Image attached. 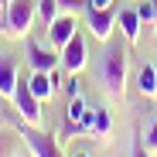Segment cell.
<instances>
[{
    "instance_id": "8fae6325",
    "label": "cell",
    "mask_w": 157,
    "mask_h": 157,
    "mask_svg": "<svg viewBox=\"0 0 157 157\" xmlns=\"http://www.w3.org/2000/svg\"><path fill=\"white\" fill-rule=\"evenodd\" d=\"M137 89H140L144 99H157V65H150V62L140 65V72H137Z\"/></svg>"
},
{
    "instance_id": "d6986e66",
    "label": "cell",
    "mask_w": 157,
    "mask_h": 157,
    "mask_svg": "<svg viewBox=\"0 0 157 157\" xmlns=\"http://www.w3.org/2000/svg\"><path fill=\"white\" fill-rule=\"evenodd\" d=\"M113 0H89V7H109Z\"/></svg>"
},
{
    "instance_id": "8992f818",
    "label": "cell",
    "mask_w": 157,
    "mask_h": 157,
    "mask_svg": "<svg viewBox=\"0 0 157 157\" xmlns=\"http://www.w3.org/2000/svg\"><path fill=\"white\" fill-rule=\"evenodd\" d=\"M28 65H31V72H51V68L62 65V51L44 48L38 41H28Z\"/></svg>"
},
{
    "instance_id": "30bf717a",
    "label": "cell",
    "mask_w": 157,
    "mask_h": 157,
    "mask_svg": "<svg viewBox=\"0 0 157 157\" xmlns=\"http://www.w3.org/2000/svg\"><path fill=\"white\" fill-rule=\"evenodd\" d=\"M116 21H120V31H123V38L130 41V44H137L140 41V14H137V7H126V10H120L116 14Z\"/></svg>"
},
{
    "instance_id": "277c9868",
    "label": "cell",
    "mask_w": 157,
    "mask_h": 157,
    "mask_svg": "<svg viewBox=\"0 0 157 157\" xmlns=\"http://www.w3.org/2000/svg\"><path fill=\"white\" fill-rule=\"evenodd\" d=\"M14 113L24 120V123H31V126H41V99L31 92V82L28 78H21L17 82V92H14Z\"/></svg>"
},
{
    "instance_id": "5bb4252c",
    "label": "cell",
    "mask_w": 157,
    "mask_h": 157,
    "mask_svg": "<svg viewBox=\"0 0 157 157\" xmlns=\"http://www.w3.org/2000/svg\"><path fill=\"white\" fill-rule=\"evenodd\" d=\"M58 14H62V4H58V0H38V17L44 21V28H48Z\"/></svg>"
},
{
    "instance_id": "ba28073f",
    "label": "cell",
    "mask_w": 157,
    "mask_h": 157,
    "mask_svg": "<svg viewBox=\"0 0 157 157\" xmlns=\"http://www.w3.org/2000/svg\"><path fill=\"white\" fill-rule=\"evenodd\" d=\"M82 65H86V41H82V34H75V38L62 48V68L72 72V75H78Z\"/></svg>"
},
{
    "instance_id": "2e32d148",
    "label": "cell",
    "mask_w": 157,
    "mask_h": 157,
    "mask_svg": "<svg viewBox=\"0 0 157 157\" xmlns=\"http://www.w3.org/2000/svg\"><path fill=\"white\" fill-rule=\"evenodd\" d=\"M137 14H140L144 24H154V28H157V7L150 4V0H140V4H137Z\"/></svg>"
},
{
    "instance_id": "9a60e30c",
    "label": "cell",
    "mask_w": 157,
    "mask_h": 157,
    "mask_svg": "<svg viewBox=\"0 0 157 157\" xmlns=\"http://www.w3.org/2000/svg\"><path fill=\"white\" fill-rule=\"evenodd\" d=\"M17 137L21 133H10V130H0V157H17Z\"/></svg>"
},
{
    "instance_id": "ac0fdd59",
    "label": "cell",
    "mask_w": 157,
    "mask_h": 157,
    "mask_svg": "<svg viewBox=\"0 0 157 157\" xmlns=\"http://www.w3.org/2000/svg\"><path fill=\"white\" fill-rule=\"evenodd\" d=\"M130 157H150V150L144 147V137H137V140H133V147H130Z\"/></svg>"
},
{
    "instance_id": "3957f363",
    "label": "cell",
    "mask_w": 157,
    "mask_h": 157,
    "mask_svg": "<svg viewBox=\"0 0 157 157\" xmlns=\"http://www.w3.org/2000/svg\"><path fill=\"white\" fill-rule=\"evenodd\" d=\"M17 133H21V140L28 144V150H31L34 157H65V154H62V144H58L55 137L41 133V130L31 126V123H17Z\"/></svg>"
},
{
    "instance_id": "d4e9b609",
    "label": "cell",
    "mask_w": 157,
    "mask_h": 157,
    "mask_svg": "<svg viewBox=\"0 0 157 157\" xmlns=\"http://www.w3.org/2000/svg\"><path fill=\"white\" fill-rule=\"evenodd\" d=\"M0 7H4V4H0Z\"/></svg>"
},
{
    "instance_id": "7c38bea8",
    "label": "cell",
    "mask_w": 157,
    "mask_h": 157,
    "mask_svg": "<svg viewBox=\"0 0 157 157\" xmlns=\"http://www.w3.org/2000/svg\"><path fill=\"white\" fill-rule=\"evenodd\" d=\"M28 82H31V92H34L41 102L55 96V82H51V75H48V72H31V78H28Z\"/></svg>"
},
{
    "instance_id": "ffe728a7",
    "label": "cell",
    "mask_w": 157,
    "mask_h": 157,
    "mask_svg": "<svg viewBox=\"0 0 157 157\" xmlns=\"http://www.w3.org/2000/svg\"><path fill=\"white\" fill-rule=\"evenodd\" d=\"M72 157H89V150H86V147H78V150H75Z\"/></svg>"
},
{
    "instance_id": "4fadbf2b",
    "label": "cell",
    "mask_w": 157,
    "mask_h": 157,
    "mask_svg": "<svg viewBox=\"0 0 157 157\" xmlns=\"http://www.w3.org/2000/svg\"><path fill=\"white\" fill-rule=\"evenodd\" d=\"M109 130H113V116H109V109L96 106V120H92V137H96V140H106V137H109Z\"/></svg>"
},
{
    "instance_id": "cb8c5ba5",
    "label": "cell",
    "mask_w": 157,
    "mask_h": 157,
    "mask_svg": "<svg viewBox=\"0 0 157 157\" xmlns=\"http://www.w3.org/2000/svg\"><path fill=\"white\" fill-rule=\"evenodd\" d=\"M75 4H82V0H75Z\"/></svg>"
},
{
    "instance_id": "5b68a950",
    "label": "cell",
    "mask_w": 157,
    "mask_h": 157,
    "mask_svg": "<svg viewBox=\"0 0 157 157\" xmlns=\"http://www.w3.org/2000/svg\"><path fill=\"white\" fill-rule=\"evenodd\" d=\"M116 7L109 4V7H89L86 10V24H89V31H92V38L96 41H109V34H113V28H116Z\"/></svg>"
},
{
    "instance_id": "603a6c76",
    "label": "cell",
    "mask_w": 157,
    "mask_h": 157,
    "mask_svg": "<svg viewBox=\"0 0 157 157\" xmlns=\"http://www.w3.org/2000/svg\"><path fill=\"white\" fill-rule=\"evenodd\" d=\"M150 4H154V7H157V0H150Z\"/></svg>"
},
{
    "instance_id": "7a4b0ae2",
    "label": "cell",
    "mask_w": 157,
    "mask_h": 157,
    "mask_svg": "<svg viewBox=\"0 0 157 157\" xmlns=\"http://www.w3.org/2000/svg\"><path fill=\"white\" fill-rule=\"evenodd\" d=\"M102 86L116 99L126 96V51L123 48H109L102 55Z\"/></svg>"
},
{
    "instance_id": "6da1fadb",
    "label": "cell",
    "mask_w": 157,
    "mask_h": 157,
    "mask_svg": "<svg viewBox=\"0 0 157 157\" xmlns=\"http://www.w3.org/2000/svg\"><path fill=\"white\" fill-rule=\"evenodd\" d=\"M34 14H38L34 0H10V4L4 7V34L14 38V41L28 38L31 24H34Z\"/></svg>"
},
{
    "instance_id": "44dd1931",
    "label": "cell",
    "mask_w": 157,
    "mask_h": 157,
    "mask_svg": "<svg viewBox=\"0 0 157 157\" xmlns=\"http://www.w3.org/2000/svg\"><path fill=\"white\" fill-rule=\"evenodd\" d=\"M17 157H34V154H31V150H28V154H17Z\"/></svg>"
},
{
    "instance_id": "e0dca14e",
    "label": "cell",
    "mask_w": 157,
    "mask_h": 157,
    "mask_svg": "<svg viewBox=\"0 0 157 157\" xmlns=\"http://www.w3.org/2000/svg\"><path fill=\"white\" fill-rule=\"evenodd\" d=\"M144 147H147V150H157V123L147 126V133H144Z\"/></svg>"
},
{
    "instance_id": "52a82bcc",
    "label": "cell",
    "mask_w": 157,
    "mask_h": 157,
    "mask_svg": "<svg viewBox=\"0 0 157 157\" xmlns=\"http://www.w3.org/2000/svg\"><path fill=\"white\" fill-rule=\"evenodd\" d=\"M75 28H78V24H75V17H72L68 10H65V14H58L55 21L48 24V44L62 51V48H65V44H68V41H72L75 34H78Z\"/></svg>"
},
{
    "instance_id": "9c48e42d",
    "label": "cell",
    "mask_w": 157,
    "mask_h": 157,
    "mask_svg": "<svg viewBox=\"0 0 157 157\" xmlns=\"http://www.w3.org/2000/svg\"><path fill=\"white\" fill-rule=\"evenodd\" d=\"M17 82H21V75H17L14 58H10V55H0V96H4V99H14Z\"/></svg>"
},
{
    "instance_id": "7402d4cb",
    "label": "cell",
    "mask_w": 157,
    "mask_h": 157,
    "mask_svg": "<svg viewBox=\"0 0 157 157\" xmlns=\"http://www.w3.org/2000/svg\"><path fill=\"white\" fill-rule=\"evenodd\" d=\"M0 4H4V7H7V4H10V0H0Z\"/></svg>"
}]
</instances>
